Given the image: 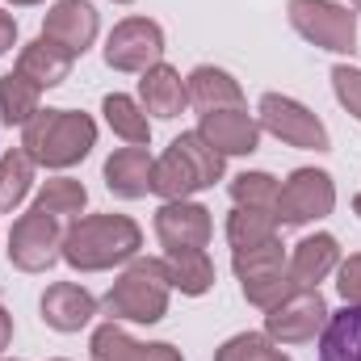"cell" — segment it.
<instances>
[{
  "mask_svg": "<svg viewBox=\"0 0 361 361\" xmlns=\"http://www.w3.org/2000/svg\"><path fill=\"white\" fill-rule=\"evenodd\" d=\"M143 248V231L126 214H89L76 219L63 235V261L80 273H101L130 261Z\"/></svg>",
  "mask_w": 361,
  "mask_h": 361,
  "instance_id": "cell-1",
  "label": "cell"
},
{
  "mask_svg": "<svg viewBox=\"0 0 361 361\" xmlns=\"http://www.w3.org/2000/svg\"><path fill=\"white\" fill-rule=\"evenodd\" d=\"M97 143V122L76 109H38L25 122L21 147L42 169H72L80 164Z\"/></svg>",
  "mask_w": 361,
  "mask_h": 361,
  "instance_id": "cell-2",
  "label": "cell"
},
{
  "mask_svg": "<svg viewBox=\"0 0 361 361\" xmlns=\"http://www.w3.org/2000/svg\"><path fill=\"white\" fill-rule=\"evenodd\" d=\"M223 177V156L197 135H177L169 143V152L156 160V173H152V193H160L164 202H185L189 193L214 185Z\"/></svg>",
  "mask_w": 361,
  "mask_h": 361,
  "instance_id": "cell-3",
  "label": "cell"
},
{
  "mask_svg": "<svg viewBox=\"0 0 361 361\" xmlns=\"http://www.w3.org/2000/svg\"><path fill=\"white\" fill-rule=\"evenodd\" d=\"M169 269L164 261H135L122 273L109 294H105V315L109 319H130V324H160L169 315Z\"/></svg>",
  "mask_w": 361,
  "mask_h": 361,
  "instance_id": "cell-4",
  "label": "cell"
},
{
  "mask_svg": "<svg viewBox=\"0 0 361 361\" xmlns=\"http://www.w3.org/2000/svg\"><path fill=\"white\" fill-rule=\"evenodd\" d=\"M231 265H235V277L244 286V298L252 307H261V311H269L281 298L294 294V281H290V269H286V252H281L277 240L261 244V248H240L231 257Z\"/></svg>",
  "mask_w": 361,
  "mask_h": 361,
  "instance_id": "cell-5",
  "label": "cell"
},
{
  "mask_svg": "<svg viewBox=\"0 0 361 361\" xmlns=\"http://www.w3.org/2000/svg\"><path fill=\"white\" fill-rule=\"evenodd\" d=\"M290 25L319 51H336V55L357 51V13L332 0H290Z\"/></svg>",
  "mask_w": 361,
  "mask_h": 361,
  "instance_id": "cell-6",
  "label": "cell"
},
{
  "mask_svg": "<svg viewBox=\"0 0 361 361\" xmlns=\"http://www.w3.org/2000/svg\"><path fill=\"white\" fill-rule=\"evenodd\" d=\"M63 257V231H59V219L47 214V210H30L13 223L8 231V261L21 273H47L55 261Z\"/></svg>",
  "mask_w": 361,
  "mask_h": 361,
  "instance_id": "cell-7",
  "label": "cell"
},
{
  "mask_svg": "<svg viewBox=\"0 0 361 361\" xmlns=\"http://www.w3.org/2000/svg\"><path fill=\"white\" fill-rule=\"evenodd\" d=\"M261 130H269L273 139L302 147V152H328V126L307 105H298L294 97H281V92L261 97Z\"/></svg>",
  "mask_w": 361,
  "mask_h": 361,
  "instance_id": "cell-8",
  "label": "cell"
},
{
  "mask_svg": "<svg viewBox=\"0 0 361 361\" xmlns=\"http://www.w3.org/2000/svg\"><path fill=\"white\" fill-rule=\"evenodd\" d=\"M332 206H336V185H332V177L319 173V169H298V173H290V180L281 185L273 214L286 227H302L311 219L332 214Z\"/></svg>",
  "mask_w": 361,
  "mask_h": 361,
  "instance_id": "cell-9",
  "label": "cell"
},
{
  "mask_svg": "<svg viewBox=\"0 0 361 361\" xmlns=\"http://www.w3.org/2000/svg\"><path fill=\"white\" fill-rule=\"evenodd\" d=\"M160 55H164V30L156 21H147V17L118 21L109 42H105V63L114 72H139L143 76L147 68L160 63Z\"/></svg>",
  "mask_w": 361,
  "mask_h": 361,
  "instance_id": "cell-10",
  "label": "cell"
},
{
  "mask_svg": "<svg viewBox=\"0 0 361 361\" xmlns=\"http://www.w3.org/2000/svg\"><path fill=\"white\" fill-rule=\"evenodd\" d=\"M324 324H328V302L319 290H294L265 315L269 341H281V345H307L324 332Z\"/></svg>",
  "mask_w": 361,
  "mask_h": 361,
  "instance_id": "cell-11",
  "label": "cell"
},
{
  "mask_svg": "<svg viewBox=\"0 0 361 361\" xmlns=\"http://www.w3.org/2000/svg\"><path fill=\"white\" fill-rule=\"evenodd\" d=\"M197 135L219 152V156H252L261 147V122L244 109H210L202 114Z\"/></svg>",
  "mask_w": 361,
  "mask_h": 361,
  "instance_id": "cell-12",
  "label": "cell"
},
{
  "mask_svg": "<svg viewBox=\"0 0 361 361\" xmlns=\"http://www.w3.org/2000/svg\"><path fill=\"white\" fill-rule=\"evenodd\" d=\"M156 235L164 248H206L210 244V210L197 202H164L156 210Z\"/></svg>",
  "mask_w": 361,
  "mask_h": 361,
  "instance_id": "cell-13",
  "label": "cell"
},
{
  "mask_svg": "<svg viewBox=\"0 0 361 361\" xmlns=\"http://www.w3.org/2000/svg\"><path fill=\"white\" fill-rule=\"evenodd\" d=\"M42 38L59 42L72 55H85L92 47V38H97V8L89 0H55V8L47 13Z\"/></svg>",
  "mask_w": 361,
  "mask_h": 361,
  "instance_id": "cell-14",
  "label": "cell"
},
{
  "mask_svg": "<svg viewBox=\"0 0 361 361\" xmlns=\"http://www.w3.org/2000/svg\"><path fill=\"white\" fill-rule=\"evenodd\" d=\"M92 315H97V298L76 281H55L42 294V319L55 332H80Z\"/></svg>",
  "mask_w": 361,
  "mask_h": 361,
  "instance_id": "cell-15",
  "label": "cell"
},
{
  "mask_svg": "<svg viewBox=\"0 0 361 361\" xmlns=\"http://www.w3.org/2000/svg\"><path fill=\"white\" fill-rule=\"evenodd\" d=\"M341 265V244L336 235H307L294 244V257H290V281L294 290H315L328 273Z\"/></svg>",
  "mask_w": 361,
  "mask_h": 361,
  "instance_id": "cell-16",
  "label": "cell"
},
{
  "mask_svg": "<svg viewBox=\"0 0 361 361\" xmlns=\"http://www.w3.org/2000/svg\"><path fill=\"white\" fill-rule=\"evenodd\" d=\"M72 63H76L72 51H63V47L51 42V38H34L30 47H21L17 72H21L25 80H34L38 89H55V85H63V80L72 76Z\"/></svg>",
  "mask_w": 361,
  "mask_h": 361,
  "instance_id": "cell-17",
  "label": "cell"
},
{
  "mask_svg": "<svg viewBox=\"0 0 361 361\" xmlns=\"http://www.w3.org/2000/svg\"><path fill=\"white\" fill-rule=\"evenodd\" d=\"M92 361H185L173 345H139L114 319L92 332Z\"/></svg>",
  "mask_w": 361,
  "mask_h": 361,
  "instance_id": "cell-18",
  "label": "cell"
},
{
  "mask_svg": "<svg viewBox=\"0 0 361 361\" xmlns=\"http://www.w3.org/2000/svg\"><path fill=\"white\" fill-rule=\"evenodd\" d=\"M152 173L156 160L147 156V147H122L105 160V185L118 197H143L152 189Z\"/></svg>",
  "mask_w": 361,
  "mask_h": 361,
  "instance_id": "cell-19",
  "label": "cell"
},
{
  "mask_svg": "<svg viewBox=\"0 0 361 361\" xmlns=\"http://www.w3.org/2000/svg\"><path fill=\"white\" fill-rule=\"evenodd\" d=\"M139 101H143V114H156V118H177L180 109L189 105V92L180 72H173L169 63H156L143 72L139 80Z\"/></svg>",
  "mask_w": 361,
  "mask_h": 361,
  "instance_id": "cell-20",
  "label": "cell"
},
{
  "mask_svg": "<svg viewBox=\"0 0 361 361\" xmlns=\"http://www.w3.org/2000/svg\"><path fill=\"white\" fill-rule=\"evenodd\" d=\"M185 92H189V101H193L202 114H210V109H240V101H244L240 85H235L223 68H210V63H202V68L189 72Z\"/></svg>",
  "mask_w": 361,
  "mask_h": 361,
  "instance_id": "cell-21",
  "label": "cell"
},
{
  "mask_svg": "<svg viewBox=\"0 0 361 361\" xmlns=\"http://www.w3.org/2000/svg\"><path fill=\"white\" fill-rule=\"evenodd\" d=\"M319 361H361V307H349L328 315L319 332Z\"/></svg>",
  "mask_w": 361,
  "mask_h": 361,
  "instance_id": "cell-22",
  "label": "cell"
},
{
  "mask_svg": "<svg viewBox=\"0 0 361 361\" xmlns=\"http://www.w3.org/2000/svg\"><path fill=\"white\" fill-rule=\"evenodd\" d=\"M164 269H169V281L189 298H197V294H206L214 286V265H210V257L202 248H169Z\"/></svg>",
  "mask_w": 361,
  "mask_h": 361,
  "instance_id": "cell-23",
  "label": "cell"
},
{
  "mask_svg": "<svg viewBox=\"0 0 361 361\" xmlns=\"http://www.w3.org/2000/svg\"><path fill=\"white\" fill-rule=\"evenodd\" d=\"M101 114H105V122L114 126V135H122L130 147H147L152 126H147V114H143L139 101H130V97H122V92H109V97L101 101Z\"/></svg>",
  "mask_w": 361,
  "mask_h": 361,
  "instance_id": "cell-24",
  "label": "cell"
},
{
  "mask_svg": "<svg viewBox=\"0 0 361 361\" xmlns=\"http://www.w3.org/2000/svg\"><path fill=\"white\" fill-rule=\"evenodd\" d=\"M38 85L34 80H25L21 72H8V76H0V118L8 122V126H25L34 114H38Z\"/></svg>",
  "mask_w": 361,
  "mask_h": 361,
  "instance_id": "cell-25",
  "label": "cell"
},
{
  "mask_svg": "<svg viewBox=\"0 0 361 361\" xmlns=\"http://www.w3.org/2000/svg\"><path fill=\"white\" fill-rule=\"evenodd\" d=\"M227 240H231L235 252H240V248H261V244H269V240H277V214L235 206V214L227 219Z\"/></svg>",
  "mask_w": 361,
  "mask_h": 361,
  "instance_id": "cell-26",
  "label": "cell"
},
{
  "mask_svg": "<svg viewBox=\"0 0 361 361\" xmlns=\"http://www.w3.org/2000/svg\"><path fill=\"white\" fill-rule=\"evenodd\" d=\"M34 185V160L25 152H4L0 156V214L21 206V197Z\"/></svg>",
  "mask_w": 361,
  "mask_h": 361,
  "instance_id": "cell-27",
  "label": "cell"
},
{
  "mask_svg": "<svg viewBox=\"0 0 361 361\" xmlns=\"http://www.w3.org/2000/svg\"><path fill=\"white\" fill-rule=\"evenodd\" d=\"M34 206L47 210V214H55V219H72V214H80L89 206V189L72 177H55L38 189V202Z\"/></svg>",
  "mask_w": 361,
  "mask_h": 361,
  "instance_id": "cell-28",
  "label": "cell"
},
{
  "mask_svg": "<svg viewBox=\"0 0 361 361\" xmlns=\"http://www.w3.org/2000/svg\"><path fill=\"white\" fill-rule=\"evenodd\" d=\"M277 193H281V185H277L269 173H240V177L231 180V197H235V206H244V210H269L273 214Z\"/></svg>",
  "mask_w": 361,
  "mask_h": 361,
  "instance_id": "cell-29",
  "label": "cell"
},
{
  "mask_svg": "<svg viewBox=\"0 0 361 361\" xmlns=\"http://www.w3.org/2000/svg\"><path fill=\"white\" fill-rule=\"evenodd\" d=\"M214 361H290L281 349H273L269 336L261 332H240L223 349H214Z\"/></svg>",
  "mask_w": 361,
  "mask_h": 361,
  "instance_id": "cell-30",
  "label": "cell"
},
{
  "mask_svg": "<svg viewBox=\"0 0 361 361\" xmlns=\"http://www.w3.org/2000/svg\"><path fill=\"white\" fill-rule=\"evenodd\" d=\"M332 89L341 97V105L361 122V68H349V63L332 68Z\"/></svg>",
  "mask_w": 361,
  "mask_h": 361,
  "instance_id": "cell-31",
  "label": "cell"
},
{
  "mask_svg": "<svg viewBox=\"0 0 361 361\" xmlns=\"http://www.w3.org/2000/svg\"><path fill=\"white\" fill-rule=\"evenodd\" d=\"M336 290H341V298H345L349 307H361V257H349V261L341 265Z\"/></svg>",
  "mask_w": 361,
  "mask_h": 361,
  "instance_id": "cell-32",
  "label": "cell"
},
{
  "mask_svg": "<svg viewBox=\"0 0 361 361\" xmlns=\"http://www.w3.org/2000/svg\"><path fill=\"white\" fill-rule=\"evenodd\" d=\"M13 38H17V21H13V13L0 8V55L13 47Z\"/></svg>",
  "mask_w": 361,
  "mask_h": 361,
  "instance_id": "cell-33",
  "label": "cell"
},
{
  "mask_svg": "<svg viewBox=\"0 0 361 361\" xmlns=\"http://www.w3.org/2000/svg\"><path fill=\"white\" fill-rule=\"evenodd\" d=\"M8 341H13V315L0 307V353L8 349Z\"/></svg>",
  "mask_w": 361,
  "mask_h": 361,
  "instance_id": "cell-34",
  "label": "cell"
},
{
  "mask_svg": "<svg viewBox=\"0 0 361 361\" xmlns=\"http://www.w3.org/2000/svg\"><path fill=\"white\" fill-rule=\"evenodd\" d=\"M8 4H42V0H8Z\"/></svg>",
  "mask_w": 361,
  "mask_h": 361,
  "instance_id": "cell-35",
  "label": "cell"
},
{
  "mask_svg": "<svg viewBox=\"0 0 361 361\" xmlns=\"http://www.w3.org/2000/svg\"><path fill=\"white\" fill-rule=\"evenodd\" d=\"M353 210H357V214H361V193H357V202H353Z\"/></svg>",
  "mask_w": 361,
  "mask_h": 361,
  "instance_id": "cell-36",
  "label": "cell"
},
{
  "mask_svg": "<svg viewBox=\"0 0 361 361\" xmlns=\"http://www.w3.org/2000/svg\"><path fill=\"white\" fill-rule=\"evenodd\" d=\"M114 4H130V0H114Z\"/></svg>",
  "mask_w": 361,
  "mask_h": 361,
  "instance_id": "cell-37",
  "label": "cell"
},
{
  "mask_svg": "<svg viewBox=\"0 0 361 361\" xmlns=\"http://www.w3.org/2000/svg\"><path fill=\"white\" fill-rule=\"evenodd\" d=\"M349 4H357V8H361V0H349Z\"/></svg>",
  "mask_w": 361,
  "mask_h": 361,
  "instance_id": "cell-38",
  "label": "cell"
}]
</instances>
